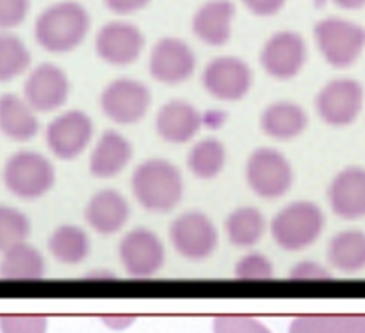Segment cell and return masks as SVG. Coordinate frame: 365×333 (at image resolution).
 <instances>
[{"label": "cell", "mask_w": 365, "mask_h": 333, "mask_svg": "<svg viewBox=\"0 0 365 333\" xmlns=\"http://www.w3.org/2000/svg\"><path fill=\"white\" fill-rule=\"evenodd\" d=\"M31 0H0V31H11L24 24Z\"/></svg>", "instance_id": "e575fe53"}, {"label": "cell", "mask_w": 365, "mask_h": 333, "mask_svg": "<svg viewBox=\"0 0 365 333\" xmlns=\"http://www.w3.org/2000/svg\"><path fill=\"white\" fill-rule=\"evenodd\" d=\"M48 253L61 264L66 266H77L89 257L91 252V241L86 230L77 225H59L50 234Z\"/></svg>", "instance_id": "484cf974"}, {"label": "cell", "mask_w": 365, "mask_h": 333, "mask_svg": "<svg viewBox=\"0 0 365 333\" xmlns=\"http://www.w3.org/2000/svg\"><path fill=\"white\" fill-rule=\"evenodd\" d=\"M267 221L257 207H237L225 220V234L230 245L237 248H252L262 241Z\"/></svg>", "instance_id": "d4e9b609"}, {"label": "cell", "mask_w": 365, "mask_h": 333, "mask_svg": "<svg viewBox=\"0 0 365 333\" xmlns=\"http://www.w3.org/2000/svg\"><path fill=\"white\" fill-rule=\"evenodd\" d=\"M148 70L160 84L178 86L195 73L196 56L184 39L163 38L152 48Z\"/></svg>", "instance_id": "9a60e30c"}, {"label": "cell", "mask_w": 365, "mask_h": 333, "mask_svg": "<svg viewBox=\"0 0 365 333\" xmlns=\"http://www.w3.org/2000/svg\"><path fill=\"white\" fill-rule=\"evenodd\" d=\"M31 66V52L27 45L11 34L9 31H0V84L14 81Z\"/></svg>", "instance_id": "f546056e"}, {"label": "cell", "mask_w": 365, "mask_h": 333, "mask_svg": "<svg viewBox=\"0 0 365 333\" xmlns=\"http://www.w3.org/2000/svg\"><path fill=\"white\" fill-rule=\"evenodd\" d=\"M328 262L341 273H356L365 267V234L344 230L328 245Z\"/></svg>", "instance_id": "4316f807"}, {"label": "cell", "mask_w": 365, "mask_h": 333, "mask_svg": "<svg viewBox=\"0 0 365 333\" xmlns=\"http://www.w3.org/2000/svg\"><path fill=\"white\" fill-rule=\"evenodd\" d=\"M70 78L63 68L43 63L29 73L24 84V100L34 113L48 114L61 109L70 96Z\"/></svg>", "instance_id": "4fadbf2b"}, {"label": "cell", "mask_w": 365, "mask_h": 333, "mask_svg": "<svg viewBox=\"0 0 365 333\" xmlns=\"http://www.w3.org/2000/svg\"><path fill=\"white\" fill-rule=\"evenodd\" d=\"M84 217L89 228L96 234L114 235L127 225L130 217V205L116 189H100L89 198Z\"/></svg>", "instance_id": "ac0fdd59"}, {"label": "cell", "mask_w": 365, "mask_h": 333, "mask_svg": "<svg viewBox=\"0 0 365 333\" xmlns=\"http://www.w3.org/2000/svg\"><path fill=\"white\" fill-rule=\"evenodd\" d=\"M39 132L38 113L14 93L0 95V134L14 143H27Z\"/></svg>", "instance_id": "603a6c76"}, {"label": "cell", "mask_w": 365, "mask_h": 333, "mask_svg": "<svg viewBox=\"0 0 365 333\" xmlns=\"http://www.w3.org/2000/svg\"><path fill=\"white\" fill-rule=\"evenodd\" d=\"M234 275L241 280H267V278H273L274 267L266 255L252 252L242 255L235 262Z\"/></svg>", "instance_id": "1f68e13d"}, {"label": "cell", "mask_w": 365, "mask_h": 333, "mask_svg": "<svg viewBox=\"0 0 365 333\" xmlns=\"http://www.w3.org/2000/svg\"><path fill=\"white\" fill-rule=\"evenodd\" d=\"M152 93L135 78L121 77L109 82L100 95V109L116 125H135L148 114Z\"/></svg>", "instance_id": "ba28073f"}, {"label": "cell", "mask_w": 365, "mask_h": 333, "mask_svg": "<svg viewBox=\"0 0 365 333\" xmlns=\"http://www.w3.org/2000/svg\"><path fill=\"white\" fill-rule=\"evenodd\" d=\"M135 202L152 214H168L177 209L184 196L182 171L168 159H146L130 178Z\"/></svg>", "instance_id": "6da1fadb"}, {"label": "cell", "mask_w": 365, "mask_h": 333, "mask_svg": "<svg viewBox=\"0 0 365 333\" xmlns=\"http://www.w3.org/2000/svg\"><path fill=\"white\" fill-rule=\"evenodd\" d=\"M91 29V16L82 4L63 0L46 7L34 24V38L41 48L66 53L77 48Z\"/></svg>", "instance_id": "7a4b0ae2"}, {"label": "cell", "mask_w": 365, "mask_h": 333, "mask_svg": "<svg viewBox=\"0 0 365 333\" xmlns=\"http://www.w3.org/2000/svg\"><path fill=\"white\" fill-rule=\"evenodd\" d=\"M134 321H135V317H132V316H106V317H102V323L114 332L127 330V328H130L132 324H134Z\"/></svg>", "instance_id": "f35d334b"}, {"label": "cell", "mask_w": 365, "mask_h": 333, "mask_svg": "<svg viewBox=\"0 0 365 333\" xmlns=\"http://www.w3.org/2000/svg\"><path fill=\"white\" fill-rule=\"evenodd\" d=\"M31 235V221L16 207L0 203V253L11 246L27 241Z\"/></svg>", "instance_id": "4dcf8cb0"}, {"label": "cell", "mask_w": 365, "mask_h": 333, "mask_svg": "<svg viewBox=\"0 0 365 333\" xmlns=\"http://www.w3.org/2000/svg\"><path fill=\"white\" fill-rule=\"evenodd\" d=\"M214 333H273L264 323L248 316H221L214 319Z\"/></svg>", "instance_id": "d6a6232c"}, {"label": "cell", "mask_w": 365, "mask_h": 333, "mask_svg": "<svg viewBox=\"0 0 365 333\" xmlns=\"http://www.w3.org/2000/svg\"><path fill=\"white\" fill-rule=\"evenodd\" d=\"M48 321L43 316H2L0 333H46Z\"/></svg>", "instance_id": "836d02e7"}, {"label": "cell", "mask_w": 365, "mask_h": 333, "mask_svg": "<svg viewBox=\"0 0 365 333\" xmlns=\"http://www.w3.org/2000/svg\"><path fill=\"white\" fill-rule=\"evenodd\" d=\"M307 63V43L294 31L274 32L260 50V64L277 81L294 78Z\"/></svg>", "instance_id": "5bb4252c"}, {"label": "cell", "mask_w": 365, "mask_h": 333, "mask_svg": "<svg viewBox=\"0 0 365 333\" xmlns=\"http://www.w3.org/2000/svg\"><path fill=\"white\" fill-rule=\"evenodd\" d=\"M203 125V114L185 100H170L155 116V132L170 145H185L192 141Z\"/></svg>", "instance_id": "e0dca14e"}, {"label": "cell", "mask_w": 365, "mask_h": 333, "mask_svg": "<svg viewBox=\"0 0 365 333\" xmlns=\"http://www.w3.org/2000/svg\"><path fill=\"white\" fill-rule=\"evenodd\" d=\"M246 184L259 198L278 200L294 184L292 164L280 150L260 146L246 160Z\"/></svg>", "instance_id": "5b68a950"}, {"label": "cell", "mask_w": 365, "mask_h": 333, "mask_svg": "<svg viewBox=\"0 0 365 333\" xmlns=\"http://www.w3.org/2000/svg\"><path fill=\"white\" fill-rule=\"evenodd\" d=\"M145 48V34L128 21H109L98 31L95 50L102 61L113 66L135 63Z\"/></svg>", "instance_id": "2e32d148"}, {"label": "cell", "mask_w": 365, "mask_h": 333, "mask_svg": "<svg viewBox=\"0 0 365 333\" xmlns=\"http://www.w3.org/2000/svg\"><path fill=\"white\" fill-rule=\"evenodd\" d=\"M364 106V88L353 78H335L321 88L316 111L330 127H348L359 118Z\"/></svg>", "instance_id": "7c38bea8"}, {"label": "cell", "mask_w": 365, "mask_h": 333, "mask_svg": "<svg viewBox=\"0 0 365 333\" xmlns=\"http://www.w3.org/2000/svg\"><path fill=\"white\" fill-rule=\"evenodd\" d=\"M260 130L274 141H292L309 127V114L299 103L280 100L273 102L260 114Z\"/></svg>", "instance_id": "7402d4cb"}, {"label": "cell", "mask_w": 365, "mask_h": 333, "mask_svg": "<svg viewBox=\"0 0 365 333\" xmlns=\"http://www.w3.org/2000/svg\"><path fill=\"white\" fill-rule=\"evenodd\" d=\"M56 168L52 160L39 152L21 150L6 160L2 182L16 198L32 202L48 195L56 185Z\"/></svg>", "instance_id": "277c9868"}, {"label": "cell", "mask_w": 365, "mask_h": 333, "mask_svg": "<svg viewBox=\"0 0 365 333\" xmlns=\"http://www.w3.org/2000/svg\"><path fill=\"white\" fill-rule=\"evenodd\" d=\"M227 164V148L216 138L200 139L187 153V168L200 180H214Z\"/></svg>", "instance_id": "83f0119b"}, {"label": "cell", "mask_w": 365, "mask_h": 333, "mask_svg": "<svg viewBox=\"0 0 365 333\" xmlns=\"http://www.w3.org/2000/svg\"><path fill=\"white\" fill-rule=\"evenodd\" d=\"M45 257L27 241L11 246L0 259V278L6 280H38L45 275Z\"/></svg>", "instance_id": "cb8c5ba5"}, {"label": "cell", "mask_w": 365, "mask_h": 333, "mask_svg": "<svg viewBox=\"0 0 365 333\" xmlns=\"http://www.w3.org/2000/svg\"><path fill=\"white\" fill-rule=\"evenodd\" d=\"M234 18L235 6L232 0H209L198 7L191 27L200 41L210 46H221L230 39Z\"/></svg>", "instance_id": "44dd1931"}, {"label": "cell", "mask_w": 365, "mask_h": 333, "mask_svg": "<svg viewBox=\"0 0 365 333\" xmlns=\"http://www.w3.org/2000/svg\"><path fill=\"white\" fill-rule=\"evenodd\" d=\"M324 225L327 220L317 203L298 200L285 205L271 220L269 232L284 252H302L321 237Z\"/></svg>", "instance_id": "3957f363"}, {"label": "cell", "mask_w": 365, "mask_h": 333, "mask_svg": "<svg viewBox=\"0 0 365 333\" xmlns=\"http://www.w3.org/2000/svg\"><path fill=\"white\" fill-rule=\"evenodd\" d=\"M118 255L125 273L132 278L155 277L166 262L164 242L148 228L127 232L118 246Z\"/></svg>", "instance_id": "9c48e42d"}, {"label": "cell", "mask_w": 365, "mask_h": 333, "mask_svg": "<svg viewBox=\"0 0 365 333\" xmlns=\"http://www.w3.org/2000/svg\"><path fill=\"white\" fill-rule=\"evenodd\" d=\"M289 333H365V316H299Z\"/></svg>", "instance_id": "f1b7e54d"}, {"label": "cell", "mask_w": 365, "mask_h": 333, "mask_svg": "<svg viewBox=\"0 0 365 333\" xmlns=\"http://www.w3.org/2000/svg\"><path fill=\"white\" fill-rule=\"evenodd\" d=\"M152 0H103L106 7L116 14H134L145 9Z\"/></svg>", "instance_id": "74e56055"}, {"label": "cell", "mask_w": 365, "mask_h": 333, "mask_svg": "<svg viewBox=\"0 0 365 333\" xmlns=\"http://www.w3.org/2000/svg\"><path fill=\"white\" fill-rule=\"evenodd\" d=\"M248 11H252L257 16H273L280 13L285 6V0H242Z\"/></svg>", "instance_id": "8d00e7d4"}, {"label": "cell", "mask_w": 365, "mask_h": 333, "mask_svg": "<svg viewBox=\"0 0 365 333\" xmlns=\"http://www.w3.org/2000/svg\"><path fill=\"white\" fill-rule=\"evenodd\" d=\"M342 9H360L365 6V0H334Z\"/></svg>", "instance_id": "ab89813d"}, {"label": "cell", "mask_w": 365, "mask_h": 333, "mask_svg": "<svg viewBox=\"0 0 365 333\" xmlns=\"http://www.w3.org/2000/svg\"><path fill=\"white\" fill-rule=\"evenodd\" d=\"M328 202L342 220L365 217V170L356 166L342 170L328 188Z\"/></svg>", "instance_id": "d6986e66"}, {"label": "cell", "mask_w": 365, "mask_h": 333, "mask_svg": "<svg viewBox=\"0 0 365 333\" xmlns=\"http://www.w3.org/2000/svg\"><path fill=\"white\" fill-rule=\"evenodd\" d=\"M314 38L328 64L334 68H348L362 53L365 29L344 18L330 16L317 21Z\"/></svg>", "instance_id": "8992f818"}, {"label": "cell", "mask_w": 365, "mask_h": 333, "mask_svg": "<svg viewBox=\"0 0 365 333\" xmlns=\"http://www.w3.org/2000/svg\"><path fill=\"white\" fill-rule=\"evenodd\" d=\"M95 127L84 111L71 109L53 118L45 130V141L53 157L61 160H73L88 148Z\"/></svg>", "instance_id": "8fae6325"}, {"label": "cell", "mask_w": 365, "mask_h": 333, "mask_svg": "<svg viewBox=\"0 0 365 333\" xmlns=\"http://www.w3.org/2000/svg\"><path fill=\"white\" fill-rule=\"evenodd\" d=\"M170 239L178 255L192 262H200L216 252L220 234L214 221L205 212L187 210L173 220Z\"/></svg>", "instance_id": "52a82bcc"}, {"label": "cell", "mask_w": 365, "mask_h": 333, "mask_svg": "<svg viewBox=\"0 0 365 333\" xmlns=\"http://www.w3.org/2000/svg\"><path fill=\"white\" fill-rule=\"evenodd\" d=\"M134 146L118 130H106L93 146L89 155V173L100 180L114 178L128 166Z\"/></svg>", "instance_id": "ffe728a7"}, {"label": "cell", "mask_w": 365, "mask_h": 333, "mask_svg": "<svg viewBox=\"0 0 365 333\" xmlns=\"http://www.w3.org/2000/svg\"><path fill=\"white\" fill-rule=\"evenodd\" d=\"M289 277L292 280H328L331 278V273L324 266L314 260H302L294 264Z\"/></svg>", "instance_id": "d590c367"}, {"label": "cell", "mask_w": 365, "mask_h": 333, "mask_svg": "<svg viewBox=\"0 0 365 333\" xmlns=\"http://www.w3.org/2000/svg\"><path fill=\"white\" fill-rule=\"evenodd\" d=\"M202 84L210 96L221 102H239L253 86V71L245 59L220 56L207 63Z\"/></svg>", "instance_id": "30bf717a"}]
</instances>
